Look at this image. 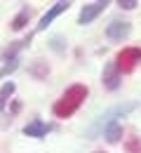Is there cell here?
I'll return each instance as SVG.
<instances>
[{
	"label": "cell",
	"mask_w": 141,
	"mask_h": 153,
	"mask_svg": "<svg viewBox=\"0 0 141 153\" xmlns=\"http://www.w3.org/2000/svg\"><path fill=\"white\" fill-rule=\"evenodd\" d=\"M17 66H19V59L14 57V59H7V64L0 68V78H5L7 73H12V71H17Z\"/></svg>",
	"instance_id": "12"
},
{
	"label": "cell",
	"mask_w": 141,
	"mask_h": 153,
	"mask_svg": "<svg viewBox=\"0 0 141 153\" xmlns=\"http://www.w3.org/2000/svg\"><path fill=\"white\" fill-rule=\"evenodd\" d=\"M47 132H49V125L42 123V120H31V123L24 127V134H26V137H35V139L45 137Z\"/></svg>",
	"instance_id": "8"
},
{
	"label": "cell",
	"mask_w": 141,
	"mask_h": 153,
	"mask_svg": "<svg viewBox=\"0 0 141 153\" xmlns=\"http://www.w3.org/2000/svg\"><path fill=\"white\" fill-rule=\"evenodd\" d=\"M137 108V104L134 101H129V104H118V106H111L108 111H103V113L89 125V130H87V139H97L99 134H103V130L108 127V125H113V123H118V118L122 115L132 113Z\"/></svg>",
	"instance_id": "2"
},
{
	"label": "cell",
	"mask_w": 141,
	"mask_h": 153,
	"mask_svg": "<svg viewBox=\"0 0 141 153\" xmlns=\"http://www.w3.org/2000/svg\"><path fill=\"white\" fill-rule=\"evenodd\" d=\"M141 61V47H125L118 52L115 66L120 68V73H129L137 68V64Z\"/></svg>",
	"instance_id": "3"
},
{
	"label": "cell",
	"mask_w": 141,
	"mask_h": 153,
	"mask_svg": "<svg viewBox=\"0 0 141 153\" xmlns=\"http://www.w3.org/2000/svg\"><path fill=\"white\" fill-rule=\"evenodd\" d=\"M103 137H106V141H111V144H118L122 137V127L118 123H113V125H108L106 130H103Z\"/></svg>",
	"instance_id": "9"
},
{
	"label": "cell",
	"mask_w": 141,
	"mask_h": 153,
	"mask_svg": "<svg viewBox=\"0 0 141 153\" xmlns=\"http://www.w3.org/2000/svg\"><path fill=\"white\" fill-rule=\"evenodd\" d=\"M68 7H71V2H68V0H61V2H54V5H52V7H49V10L45 12V14H42L40 24H38V31H45V28H47V26H49L52 21L57 19L59 14H63V12L68 10Z\"/></svg>",
	"instance_id": "5"
},
{
	"label": "cell",
	"mask_w": 141,
	"mask_h": 153,
	"mask_svg": "<svg viewBox=\"0 0 141 153\" xmlns=\"http://www.w3.org/2000/svg\"><path fill=\"white\" fill-rule=\"evenodd\" d=\"M87 94H89V90H87L85 85H71V87L61 94V99H57V104H54V108H52L54 115H57V118H71V115L85 104Z\"/></svg>",
	"instance_id": "1"
},
{
	"label": "cell",
	"mask_w": 141,
	"mask_h": 153,
	"mask_svg": "<svg viewBox=\"0 0 141 153\" xmlns=\"http://www.w3.org/2000/svg\"><path fill=\"white\" fill-rule=\"evenodd\" d=\"M129 33H132V26H129L127 21H111L108 28H106V36H108L111 40H115V42L125 40Z\"/></svg>",
	"instance_id": "7"
},
{
	"label": "cell",
	"mask_w": 141,
	"mask_h": 153,
	"mask_svg": "<svg viewBox=\"0 0 141 153\" xmlns=\"http://www.w3.org/2000/svg\"><path fill=\"white\" fill-rule=\"evenodd\" d=\"M118 5H120L122 10H134V7H137V5H139V2H137V0H120V2H118Z\"/></svg>",
	"instance_id": "14"
},
{
	"label": "cell",
	"mask_w": 141,
	"mask_h": 153,
	"mask_svg": "<svg viewBox=\"0 0 141 153\" xmlns=\"http://www.w3.org/2000/svg\"><path fill=\"white\" fill-rule=\"evenodd\" d=\"M14 90H17V87H14V82H5V85L0 87V111L5 108V104H7V99H10V97L14 94Z\"/></svg>",
	"instance_id": "11"
},
{
	"label": "cell",
	"mask_w": 141,
	"mask_h": 153,
	"mask_svg": "<svg viewBox=\"0 0 141 153\" xmlns=\"http://www.w3.org/2000/svg\"><path fill=\"white\" fill-rule=\"evenodd\" d=\"M108 7V2L106 0H99V2H89V5H85L80 10V17H78V24L80 26H87V24H92V21L99 17L101 12Z\"/></svg>",
	"instance_id": "4"
},
{
	"label": "cell",
	"mask_w": 141,
	"mask_h": 153,
	"mask_svg": "<svg viewBox=\"0 0 141 153\" xmlns=\"http://www.w3.org/2000/svg\"><path fill=\"white\" fill-rule=\"evenodd\" d=\"M101 80H103L106 90H118V87H120L122 73H120V68L115 66V61H111V64L103 66V76H101Z\"/></svg>",
	"instance_id": "6"
},
{
	"label": "cell",
	"mask_w": 141,
	"mask_h": 153,
	"mask_svg": "<svg viewBox=\"0 0 141 153\" xmlns=\"http://www.w3.org/2000/svg\"><path fill=\"white\" fill-rule=\"evenodd\" d=\"M127 153H141V139L139 137H132L127 141Z\"/></svg>",
	"instance_id": "13"
},
{
	"label": "cell",
	"mask_w": 141,
	"mask_h": 153,
	"mask_svg": "<svg viewBox=\"0 0 141 153\" xmlns=\"http://www.w3.org/2000/svg\"><path fill=\"white\" fill-rule=\"evenodd\" d=\"M28 19H31V10H28V7H24L19 14L12 19V31H21V28L28 24Z\"/></svg>",
	"instance_id": "10"
}]
</instances>
